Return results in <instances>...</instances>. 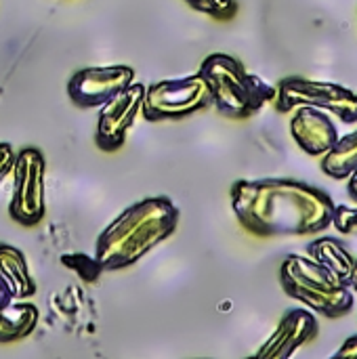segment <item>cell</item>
<instances>
[{
    "label": "cell",
    "instance_id": "obj_15",
    "mask_svg": "<svg viewBox=\"0 0 357 359\" xmlns=\"http://www.w3.org/2000/svg\"><path fill=\"white\" fill-rule=\"evenodd\" d=\"M357 170V128L339 137L337 143L322 156V172L332 179H347Z\"/></svg>",
    "mask_w": 357,
    "mask_h": 359
},
{
    "label": "cell",
    "instance_id": "obj_22",
    "mask_svg": "<svg viewBox=\"0 0 357 359\" xmlns=\"http://www.w3.org/2000/svg\"><path fill=\"white\" fill-rule=\"evenodd\" d=\"M351 290L357 292V257H356V263H353V271H351Z\"/></svg>",
    "mask_w": 357,
    "mask_h": 359
},
{
    "label": "cell",
    "instance_id": "obj_12",
    "mask_svg": "<svg viewBox=\"0 0 357 359\" xmlns=\"http://www.w3.org/2000/svg\"><path fill=\"white\" fill-rule=\"evenodd\" d=\"M0 284L15 301H25L36 294V282L25 255L11 244H0Z\"/></svg>",
    "mask_w": 357,
    "mask_h": 359
},
{
    "label": "cell",
    "instance_id": "obj_9",
    "mask_svg": "<svg viewBox=\"0 0 357 359\" xmlns=\"http://www.w3.org/2000/svg\"><path fill=\"white\" fill-rule=\"evenodd\" d=\"M135 82V69L128 65H105L78 69L67 82V95L78 107H101L114 95Z\"/></svg>",
    "mask_w": 357,
    "mask_h": 359
},
{
    "label": "cell",
    "instance_id": "obj_18",
    "mask_svg": "<svg viewBox=\"0 0 357 359\" xmlns=\"http://www.w3.org/2000/svg\"><path fill=\"white\" fill-rule=\"evenodd\" d=\"M15 162V151L8 143H0V183L11 175Z\"/></svg>",
    "mask_w": 357,
    "mask_h": 359
},
{
    "label": "cell",
    "instance_id": "obj_7",
    "mask_svg": "<svg viewBox=\"0 0 357 359\" xmlns=\"http://www.w3.org/2000/svg\"><path fill=\"white\" fill-rule=\"evenodd\" d=\"M44 172L46 162L40 149L23 147L15 154L13 162V194L8 202V215L23 227H34L44 219Z\"/></svg>",
    "mask_w": 357,
    "mask_h": 359
},
{
    "label": "cell",
    "instance_id": "obj_3",
    "mask_svg": "<svg viewBox=\"0 0 357 359\" xmlns=\"http://www.w3.org/2000/svg\"><path fill=\"white\" fill-rule=\"evenodd\" d=\"M198 74L210 88V107L234 120L250 118L276 99L274 84L265 82L257 74H250L242 61L225 53L208 55Z\"/></svg>",
    "mask_w": 357,
    "mask_h": 359
},
{
    "label": "cell",
    "instance_id": "obj_8",
    "mask_svg": "<svg viewBox=\"0 0 357 359\" xmlns=\"http://www.w3.org/2000/svg\"><path fill=\"white\" fill-rule=\"evenodd\" d=\"M145 95V84L133 82L118 95H114L109 101H105L97 116V130H95V143L101 151H118L133 124L137 122V116L141 114Z\"/></svg>",
    "mask_w": 357,
    "mask_h": 359
},
{
    "label": "cell",
    "instance_id": "obj_16",
    "mask_svg": "<svg viewBox=\"0 0 357 359\" xmlns=\"http://www.w3.org/2000/svg\"><path fill=\"white\" fill-rule=\"evenodd\" d=\"M194 11L210 15L215 19H231L238 11L236 0H185Z\"/></svg>",
    "mask_w": 357,
    "mask_h": 359
},
{
    "label": "cell",
    "instance_id": "obj_17",
    "mask_svg": "<svg viewBox=\"0 0 357 359\" xmlns=\"http://www.w3.org/2000/svg\"><path fill=\"white\" fill-rule=\"evenodd\" d=\"M330 225L343 236H357V206H335Z\"/></svg>",
    "mask_w": 357,
    "mask_h": 359
},
{
    "label": "cell",
    "instance_id": "obj_11",
    "mask_svg": "<svg viewBox=\"0 0 357 359\" xmlns=\"http://www.w3.org/2000/svg\"><path fill=\"white\" fill-rule=\"evenodd\" d=\"M295 116L290 118V135L297 141V145L314 156L322 158L339 139L337 124L332 122L330 114L311 105H299L295 107Z\"/></svg>",
    "mask_w": 357,
    "mask_h": 359
},
{
    "label": "cell",
    "instance_id": "obj_5",
    "mask_svg": "<svg viewBox=\"0 0 357 359\" xmlns=\"http://www.w3.org/2000/svg\"><path fill=\"white\" fill-rule=\"evenodd\" d=\"M274 105L278 111L284 114L292 111L299 105H311L337 116L345 124L357 122V93L335 82L309 80L299 76L284 78L280 80V84H276Z\"/></svg>",
    "mask_w": 357,
    "mask_h": 359
},
{
    "label": "cell",
    "instance_id": "obj_20",
    "mask_svg": "<svg viewBox=\"0 0 357 359\" xmlns=\"http://www.w3.org/2000/svg\"><path fill=\"white\" fill-rule=\"evenodd\" d=\"M347 191H349V196L357 202V170L347 177Z\"/></svg>",
    "mask_w": 357,
    "mask_h": 359
},
{
    "label": "cell",
    "instance_id": "obj_6",
    "mask_svg": "<svg viewBox=\"0 0 357 359\" xmlns=\"http://www.w3.org/2000/svg\"><path fill=\"white\" fill-rule=\"evenodd\" d=\"M210 107V88L200 74L145 86L141 114L149 122L181 120Z\"/></svg>",
    "mask_w": 357,
    "mask_h": 359
},
{
    "label": "cell",
    "instance_id": "obj_14",
    "mask_svg": "<svg viewBox=\"0 0 357 359\" xmlns=\"http://www.w3.org/2000/svg\"><path fill=\"white\" fill-rule=\"evenodd\" d=\"M307 255L318 261L320 265L328 267L330 271H335L337 276H341L343 280L349 282L351 286V271H353V263L356 257L349 252V248L337 240V238H318L307 246Z\"/></svg>",
    "mask_w": 357,
    "mask_h": 359
},
{
    "label": "cell",
    "instance_id": "obj_19",
    "mask_svg": "<svg viewBox=\"0 0 357 359\" xmlns=\"http://www.w3.org/2000/svg\"><path fill=\"white\" fill-rule=\"evenodd\" d=\"M335 358L337 359H343V358H357V334L353 337H349L343 345H341V349L335 353Z\"/></svg>",
    "mask_w": 357,
    "mask_h": 359
},
{
    "label": "cell",
    "instance_id": "obj_10",
    "mask_svg": "<svg viewBox=\"0 0 357 359\" xmlns=\"http://www.w3.org/2000/svg\"><path fill=\"white\" fill-rule=\"evenodd\" d=\"M318 320L309 309H290L280 320L274 334L255 353L257 358L286 359L292 358L305 343L316 339Z\"/></svg>",
    "mask_w": 357,
    "mask_h": 359
},
{
    "label": "cell",
    "instance_id": "obj_2",
    "mask_svg": "<svg viewBox=\"0 0 357 359\" xmlns=\"http://www.w3.org/2000/svg\"><path fill=\"white\" fill-rule=\"evenodd\" d=\"M179 223V208L170 198H145L124 208L97 238L95 261L103 271H120L139 263L168 240Z\"/></svg>",
    "mask_w": 357,
    "mask_h": 359
},
{
    "label": "cell",
    "instance_id": "obj_13",
    "mask_svg": "<svg viewBox=\"0 0 357 359\" xmlns=\"http://www.w3.org/2000/svg\"><path fill=\"white\" fill-rule=\"evenodd\" d=\"M36 305L11 299L0 307V343H15L29 337L38 326Z\"/></svg>",
    "mask_w": 357,
    "mask_h": 359
},
{
    "label": "cell",
    "instance_id": "obj_1",
    "mask_svg": "<svg viewBox=\"0 0 357 359\" xmlns=\"http://www.w3.org/2000/svg\"><path fill=\"white\" fill-rule=\"evenodd\" d=\"M231 208L240 225L259 238H301L330 227L335 202L309 183L295 179L236 181Z\"/></svg>",
    "mask_w": 357,
    "mask_h": 359
},
{
    "label": "cell",
    "instance_id": "obj_21",
    "mask_svg": "<svg viewBox=\"0 0 357 359\" xmlns=\"http://www.w3.org/2000/svg\"><path fill=\"white\" fill-rule=\"evenodd\" d=\"M8 301H11V294H8V292H6V288L0 284V307H2L4 303H8Z\"/></svg>",
    "mask_w": 357,
    "mask_h": 359
},
{
    "label": "cell",
    "instance_id": "obj_4",
    "mask_svg": "<svg viewBox=\"0 0 357 359\" xmlns=\"http://www.w3.org/2000/svg\"><path fill=\"white\" fill-rule=\"evenodd\" d=\"M280 284L290 299L330 320L347 316L353 307L349 282L311 257L288 255L280 265Z\"/></svg>",
    "mask_w": 357,
    "mask_h": 359
}]
</instances>
